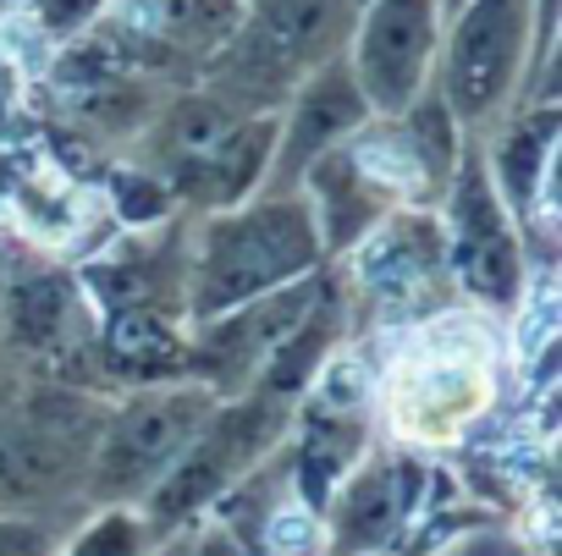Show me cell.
I'll use <instances>...</instances> for the list:
<instances>
[{
	"label": "cell",
	"mask_w": 562,
	"mask_h": 556,
	"mask_svg": "<svg viewBox=\"0 0 562 556\" xmlns=\"http://www.w3.org/2000/svg\"><path fill=\"white\" fill-rule=\"evenodd\" d=\"M315 270H326V253L304 193H254L232 209H210L199 215L182 264V326H204L237 304L304 282Z\"/></svg>",
	"instance_id": "6da1fadb"
},
{
	"label": "cell",
	"mask_w": 562,
	"mask_h": 556,
	"mask_svg": "<svg viewBox=\"0 0 562 556\" xmlns=\"http://www.w3.org/2000/svg\"><path fill=\"white\" fill-rule=\"evenodd\" d=\"M348 34H353L348 0H248L232 39L215 56H204L199 89H210L243 116L281 111L315 67L342 56Z\"/></svg>",
	"instance_id": "7a4b0ae2"
},
{
	"label": "cell",
	"mask_w": 562,
	"mask_h": 556,
	"mask_svg": "<svg viewBox=\"0 0 562 556\" xmlns=\"http://www.w3.org/2000/svg\"><path fill=\"white\" fill-rule=\"evenodd\" d=\"M288 435H293V402H276L265 392L221 397L215 413L199 424V435L182 446V457L138 501L144 523L155 534L193 529L210 507H221L237 485H248V474Z\"/></svg>",
	"instance_id": "3957f363"
},
{
	"label": "cell",
	"mask_w": 562,
	"mask_h": 556,
	"mask_svg": "<svg viewBox=\"0 0 562 556\" xmlns=\"http://www.w3.org/2000/svg\"><path fill=\"white\" fill-rule=\"evenodd\" d=\"M436 220H441L452 287L496 315L524 309V298H529V231L518 226V215L496 193L480 133L469 138V149H463V160L436 204Z\"/></svg>",
	"instance_id": "277c9868"
},
{
	"label": "cell",
	"mask_w": 562,
	"mask_h": 556,
	"mask_svg": "<svg viewBox=\"0 0 562 556\" xmlns=\"http://www.w3.org/2000/svg\"><path fill=\"white\" fill-rule=\"evenodd\" d=\"M535 56V0H463L441 18L436 89L463 122V133L491 127L518 105Z\"/></svg>",
	"instance_id": "5b68a950"
},
{
	"label": "cell",
	"mask_w": 562,
	"mask_h": 556,
	"mask_svg": "<svg viewBox=\"0 0 562 556\" xmlns=\"http://www.w3.org/2000/svg\"><path fill=\"white\" fill-rule=\"evenodd\" d=\"M215 392L204 381H166L138 386L94 435L83 490L100 507H138L155 479L182 457V446L199 435V424L215 413Z\"/></svg>",
	"instance_id": "8992f818"
},
{
	"label": "cell",
	"mask_w": 562,
	"mask_h": 556,
	"mask_svg": "<svg viewBox=\"0 0 562 556\" xmlns=\"http://www.w3.org/2000/svg\"><path fill=\"white\" fill-rule=\"evenodd\" d=\"M491 397V348L463 320L436 326L392 375L386 402L408 441H452L463 435Z\"/></svg>",
	"instance_id": "52a82bcc"
},
{
	"label": "cell",
	"mask_w": 562,
	"mask_h": 556,
	"mask_svg": "<svg viewBox=\"0 0 562 556\" xmlns=\"http://www.w3.org/2000/svg\"><path fill=\"white\" fill-rule=\"evenodd\" d=\"M436 50H441V0H364L353 12L342 61L370 111L397 116L430 89Z\"/></svg>",
	"instance_id": "ba28073f"
},
{
	"label": "cell",
	"mask_w": 562,
	"mask_h": 556,
	"mask_svg": "<svg viewBox=\"0 0 562 556\" xmlns=\"http://www.w3.org/2000/svg\"><path fill=\"white\" fill-rule=\"evenodd\" d=\"M348 259H353V287L364 293V304L386 315L392 309L436 315V298L452 293L436 209H392Z\"/></svg>",
	"instance_id": "9c48e42d"
},
{
	"label": "cell",
	"mask_w": 562,
	"mask_h": 556,
	"mask_svg": "<svg viewBox=\"0 0 562 556\" xmlns=\"http://www.w3.org/2000/svg\"><path fill=\"white\" fill-rule=\"evenodd\" d=\"M370 116H375V111H370V100L359 94V83H353V72H348L342 56H331L326 67H315V72L288 94V105L276 111V155H270V182H265V193H293L299 177H304L321 155L342 149Z\"/></svg>",
	"instance_id": "30bf717a"
},
{
	"label": "cell",
	"mask_w": 562,
	"mask_h": 556,
	"mask_svg": "<svg viewBox=\"0 0 562 556\" xmlns=\"http://www.w3.org/2000/svg\"><path fill=\"white\" fill-rule=\"evenodd\" d=\"M419 479L425 474L408 457L364 452L342 474V485H337V496H331V507L321 518L326 523V545L337 556H370V551H381L397 534V523L414 512Z\"/></svg>",
	"instance_id": "8fae6325"
},
{
	"label": "cell",
	"mask_w": 562,
	"mask_h": 556,
	"mask_svg": "<svg viewBox=\"0 0 562 556\" xmlns=\"http://www.w3.org/2000/svg\"><path fill=\"white\" fill-rule=\"evenodd\" d=\"M293 193H304V204H310V220H315V231H321L326 264L348 259V253L397 209V198L359 166V155H353L348 144L331 149V155H321V160L299 177Z\"/></svg>",
	"instance_id": "7c38bea8"
},
{
	"label": "cell",
	"mask_w": 562,
	"mask_h": 556,
	"mask_svg": "<svg viewBox=\"0 0 562 556\" xmlns=\"http://www.w3.org/2000/svg\"><path fill=\"white\" fill-rule=\"evenodd\" d=\"M342 342H348V287H342V264H326L321 298L304 309V320H299L288 337L265 353V364L254 370L248 392H265V397H276V402H293V408H299V402L310 397L315 375L326 370V359H331Z\"/></svg>",
	"instance_id": "4fadbf2b"
},
{
	"label": "cell",
	"mask_w": 562,
	"mask_h": 556,
	"mask_svg": "<svg viewBox=\"0 0 562 556\" xmlns=\"http://www.w3.org/2000/svg\"><path fill=\"white\" fill-rule=\"evenodd\" d=\"M496 193L518 215V226H535V204H551V166H557V94L513 105V122L496 144H480Z\"/></svg>",
	"instance_id": "5bb4252c"
},
{
	"label": "cell",
	"mask_w": 562,
	"mask_h": 556,
	"mask_svg": "<svg viewBox=\"0 0 562 556\" xmlns=\"http://www.w3.org/2000/svg\"><path fill=\"white\" fill-rule=\"evenodd\" d=\"M89 446L67 424H40L23 413H0V501H34L50 490L83 485Z\"/></svg>",
	"instance_id": "9a60e30c"
},
{
	"label": "cell",
	"mask_w": 562,
	"mask_h": 556,
	"mask_svg": "<svg viewBox=\"0 0 562 556\" xmlns=\"http://www.w3.org/2000/svg\"><path fill=\"white\" fill-rule=\"evenodd\" d=\"M270 155H276V111H259V116H237V127L171 188L177 193V209H232L254 193H265L270 182Z\"/></svg>",
	"instance_id": "2e32d148"
},
{
	"label": "cell",
	"mask_w": 562,
	"mask_h": 556,
	"mask_svg": "<svg viewBox=\"0 0 562 556\" xmlns=\"http://www.w3.org/2000/svg\"><path fill=\"white\" fill-rule=\"evenodd\" d=\"M243 111H232L226 100H215L210 89H193L182 100H171L138 138V166H149L166 188H177L232 127Z\"/></svg>",
	"instance_id": "e0dca14e"
},
{
	"label": "cell",
	"mask_w": 562,
	"mask_h": 556,
	"mask_svg": "<svg viewBox=\"0 0 562 556\" xmlns=\"http://www.w3.org/2000/svg\"><path fill=\"white\" fill-rule=\"evenodd\" d=\"M83 287H72L67 275H34V282L7 293V337L29 353H50L67 331V320L78 315Z\"/></svg>",
	"instance_id": "ac0fdd59"
},
{
	"label": "cell",
	"mask_w": 562,
	"mask_h": 556,
	"mask_svg": "<svg viewBox=\"0 0 562 556\" xmlns=\"http://www.w3.org/2000/svg\"><path fill=\"white\" fill-rule=\"evenodd\" d=\"M243 7L248 0H155L160 39L193 56H215L243 23Z\"/></svg>",
	"instance_id": "d6986e66"
},
{
	"label": "cell",
	"mask_w": 562,
	"mask_h": 556,
	"mask_svg": "<svg viewBox=\"0 0 562 556\" xmlns=\"http://www.w3.org/2000/svg\"><path fill=\"white\" fill-rule=\"evenodd\" d=\"M105 204H111V215L127 231H149V226H166L177 215V193L149 166H138V160L105 171Z\"/></svg>",
	"instance_id": "ffe728a7"
},
{
	"label": "cell",
	"mask_w": 562,
	"mask_h": 556,
	"mask_svg": "<svg viewBox=\"0 0 562 556\" xmlns=\"http://www.w3.org/2000/svg\"><path fill=\"white\" fill-rule=\"evenodd\" d=\"M155 529L144 523L138 507H100L61 556H149Z\"/></svg>",
	"instance_id": "44dd1931"
},
{
	"label": "cell",
	"mask_w": 562,
	"mask_h": 556,
	"mask_svg": "<svg viewBox=\"0 0 562 556\" xmlns=\"http://www.w3.org/2000/svg\"><path fill=\"white\" fill-rule=\"evenodd\" d=\"M111 12V0H29V23L45 45H72L83 39L100 18Z\"/></svg>",
	"instance_id": "7402d4cb"
},
{
	"label": "cell",
	"mask_w": 562,
	"mask_h": 556,
	"mask_svg": "<svg viewBox=\"0 0 562 556\" xmlns=\"http://www.w3.org/2000/svg\"><path fill=\"white\" fill-rule=\"evenodd\" d=\"M0 556H56V540L34 518H0Z\"/></svg>",
	"instance_id": "603a6c76"
},
{
	"label": "cell",
	"mask_w": 562,
	"mask_h": 556,
	"mask_svg": "<svg viewBox=\"0 0 562 556\" xmlns=\"http://www.w3.org/2000/svg\"><path fill=\"white\" fill-rule=\"evenodd\" d=\"M188 556H248V545L226 523H204L199 534H188Z\"/></svg>",
	"instance_id": "cb8c5ba5"
},
{
	"label": "cell",
	"mask_w": 562,
	"mask_h": 556,
	"mask_svg": "<svg viewBox=\"0 0 562 556\" xmlns=\"http://www.w3.org/2000/svg\"><path fill=\"white\" fill-rule=\"evenodd\" d=\"M458 7H463V0H441V18H447V12H458Z\"/></svg>",
	"instance_id": "d4e9b609"
},
{
	"label": "cell",
	"mask_w": 562,
	"mask_h": 556,
	"mask_svg": "<svg viewBox=\"0 0 562 556\" xmlns=\"http://www.w3.org/2000/svg\"><path fill=\"white\" fill-rule=\"evenodd\" d=\"M348 7H353V12H359V7H364V0H348Z\"/></svg>",
	"instance_id": "484cf974"
}]
</instances>
